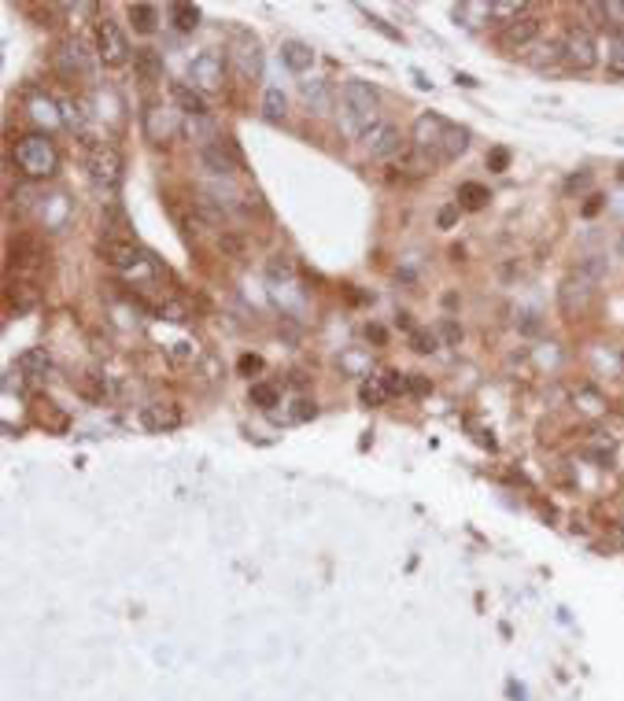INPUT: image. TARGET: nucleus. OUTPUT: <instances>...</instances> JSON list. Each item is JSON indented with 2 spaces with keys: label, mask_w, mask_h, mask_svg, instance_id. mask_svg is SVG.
Masks as SVG:
<instances>
[{
  "label": "nucleus",
  "mask_w": 624,
  "mask_h": 701,
  "mask_svg": "<svg viewBox=\"0 0 624 701\" xmlns=\"http://www.w3.org/2000/svg\"><path fill=\"white\" fill-rule=\"evenodd\" d=\"M447 118L443 115H436V111H425V115H418V122H414V148L418 151H425V156H440V141H443V133H447ZM440 163V159H436Z\"/></svg>",
  "instance_id": "10"
},
{
  "label": "nucleus",
  "mask_w": 624,
  "mask_h": 701,
  "mask_svg": "<svg viewBox=\"0 0 624 701\" xmlns=\"http://www.w3.org/2000/svg\"><path fill=\"white\" fill-rule=\"evenodd\" d=\"M620 181H624V166H620Z\"/></svg>",
  "instance_id": "51"
},
{
  "label": "nucleus",
  "mask_w": 624,
  "mask_h": 701,
  "mask_svg": "<svg viewBox=\"0 0 624 701\" xmlns=\"http://www.w3.org/2000/svg\"><path fill=\"white\" fill-rule=\"evenodd\" d=\"M406 391H411V395H428V391H433V380L421 377V373H406Z\"/></svg>",
  "instance_id": "40"
},
{
  "label": "nucleus",
  "mask_w": 624,
  "mask_h": 701,
  "mask_svg": "<svg viewBox=\"0 0 624 701\" xmlns=\"http://www.w3.org/2000/svg\"><path fill=\"white\" fill-rule=\"evenodd\" d=\"M89 178L100 192L115 196L119 181H122V151L115 144H93L89 151Z\"/></svg>",
  "instance_id": "3"
},
{
  "label": "nucleus",
  "mask_w": 624,
  "mask_h": 701,
  "mask_svg": "<svg viewBox=\"0 0 624 701\" xmlns=\"http://www.w3.org/2000/svg\"><path fill=\"white\" fill-rule=\"evenodd\" d=\"M488 166H491V170H506V166H510V151H506V148H491V151H488Z\"/></svg>",
  "instance_id": "42"
},
{
  "label": "nucleus",
  "mask_w": 624,
  "mask_h": 701,
  "mask_svg": "<svg viewBox=\"0 0 624 701\" xmlns=\"http://www.w3.org/2000/svg\"><path fill=\"white\" fill-rule=\"evenodd\" d=\"M170 96H174L178 111H185L192 118H207V100H203L200 89H192L188 81H174V85H170Z\"/></svg>",
  "instance_id": "18"
},
{
  "label": "nucleus",
  "mask_w": 624,
  "mask_h": 701,
  "mask_svg": "<svg viewBox=\"0 0 624 701\" xmlns=\"http://www.w3.org/2000/svg\"><path fill=\"white\" fill-rule=\"evenodd\" d=\"M370 23H373V26H377V30H381L384 37H392V41H399V30H392L388 23H384V19H377V15H373V19H370Z\"/></svg>",
  "instance_id": "48"
},
{
  "label": "nucleus",
  "mask_w": 624,
  "mask_h": 701,
  "mask_svg": "<svg viewBox=\"0 0 624 701\" xmlns=\"http://www.w3.org/2000/svg\"><path fill=\"white\" fill-rule=\"evenodd\" d=\"M130 23H134V30H141V34H152V30L159 26V15H156L152 4H130Z\"/></svg>",
  "instance_id": "29"
},
{
  "label": "nucleus",
  "mask_w": 624,
  "mask_h": 701,
  "mask_svg": "<svg viewBox=\"0 0 624 701\" xmlns=\"http://www.w3.org/2000/svg\"><path fill=\"white\" fill-rule=\"evenodd\" d=\"M565 63L573 71H591L598 63V41L588 26H573L565 34Z\"/></svg>",
  "instance_id": "9"
},
{
  "label": "nucleus",
  "mask_w": 624,
  "mask_h": 701,
  "mask_svg": "<svg viewBox=\"0 0 624 701\" xmlns=\"http://www.w3.org/2000/svg\"><path fill=\"white\" fill-rule=\"evenodd\" d=\"M248 399H251V406H259V410H273L277 403H281V391H277V384H251Z\"/></svg>",
  "instance_id": "30"
},
{
  "label": "nucleus",
  "mask_w": 624,
  "mask_h": 701,
  "mask_svg": "<svg viewBox=\"0 0 624 701\" xmlns=\"http://www.w3.org/2000/svg\"><path fill=\"white\" fill-rule=\"evenodd\" d=\"M285 115H288V96H285V89L270 85L263 93V118L266 122H285Z\"/></svg>",
  "instance_id": "25"
},
{
  "label": "nucleus",
  "mask_w": 624,
  "mask_h": 701,
  "mask_svg": "<svg viewBox=\"0 0 624 701\" xmlns=\"http://www.w3.org/2000/svg\"><path fill=\"white\" fill-rule=\"evenodd\" d=\"M218 248L229 255V258H244V240L236 236V233H222V240H218Z\"/></svg>",
  "instance_id": "39"
},
{
  "label": "nucleus",
  "mask_w": 624,
  "mask_h": 701,
  "mask_svg": "<svg viewBox=\"0 0 624 701\" xmlns=\"http://www.w3.org/2000/svg\"><path fill=\"white\" fill-rule=\"evenodd\" d=\"M134 74H137V81H159L163 78V56L156 49H137L134 52Z\"/></svg>",
  "instance_id": "23"
},
{
  "label": "nucleus",
  "mask_w": 624,
  "mask_h": 701,
  "mask_svg": "<svg viewBox=\"0 0 624 701\" xmlns=\"http://www.w3.org/2000/svg\"><path fill=\"white\" fill-rule=\"evenodd\" d=\"M19 373L30 377V380L49 377V373H52V355H49L45 347H30V350H23V355H19Z\"/></svg>",
  "instance_id": "20"
},
{
  "label": "nucleus",
  "mask_w": 624,
  "mask_h": 701,
  "mask_svg": "<svg viewBox=\"0 0 624 701\" xmlns=\"http://www.w3.org/2000/svg\"><path fill=\"white\" fill-rule=\"evenodd\" d=\"M281 63H285L288 71L303 74V71L314 67V49L303 45V41H285V45H281Z\"/></svg>",
  "instance_id": "21"
},
{
  "label": "nucleus",
  "mask_w": 624,
  "mask_h": 701,
  "mask_svg": "<svg viewBox=\"0 0 624 701\" xmlns=\"http://www.w3.org/2000/svg\"><path fill=\"white\" fill-rule=\"evenodd\" d=\"M15 163L30 181H41V178H52L59 170V151L45 133H26L15 144Z\"/></svg>",
  "instance_id": "2"
},
{
  "label": "nucleus",
  "mask_w": 624,
  "mask_h": 701,
  "mask_svg": "<svg viewBox=\"0 0 624 701\" xmlns=\"http://www.w3.org/2000/svg\"><path fill=\"white\" fill-rule=\"evenodd\" d=\"M78 391H81L85 399H93V403H104V399H107V384H104L100 373H85V377L78 380Z\"/></svg>",
  "instance_id": "32"
},
{
  "label": "nucleus",
  "mask_w": 624,
  "mask_h": 701,
  "mask_svg": "<svg viewBox=\"0 0 624 701\" xmlns=\"http://www.w3.org/2000/svg\"><path fill=\"white\" fill-rule=\"evenodd\" d=\"M440 333H443V340H447V343H462V328H458L455 321H443V325H440Z\"/></svg>",
  "instance_id": "46"
},
{
  "label": "nucleus",
  "mask_w": 624,
  "mask_h": 701,
  "mask_svg": "<svg viewBox=\"0 0 624 701\" xmlns=\"http://www.w3.org/2000/svg\"><path fill=\"white\" fill-rule=\"evenodd\" d=\"M595 284H598V277H591L584 266L580 270H573L565 281H562V292H558V303H562V314L565 318H580L591 306V299H595Z\"/></svg>",
  "instance_id": "4"
},
{
  "label": "nucleus",
  "mask_w": 624,
  "mask_h": 701,
  "mask_svg": "<svg viewBox=\"0 0 624 701\" xmlns=\"http://www.w3.org/2000/svg\"><path fill=\"white\" fill-rule=\"evenodd\" d=\"M45 258H49V251H45V244H41L37 236L23 233V236H11L8 240V270L34 273V270L45 266Z\"/></svg>",
  "instance_id": "8"
},
{
  "label": "nucleus",
  "mask_w": 624,
  "mask_h": 701,
  "mask_svg": "<svg viewBox=\"0 0 624 701\" xmlns=\"http://www.w3.org/2000/svg\"><path fill=\"white\" fill-rule=\"evenodd\" d=\"M126 229H130V222H126V214L115 200H107V211H104V233L107 240H126Z\"/></svg>",
  "instance_id": "27"
},
{
  "label": "nucleus",
  "mask_w": 624,
  "mask_h": 701,
  "mask_svg": "<svg viewBox=\"0 0 624 701\" xmlns=\"http://www.w3.org/2000/svg\"><path fill=\"white\" fill-rule=\"evenodd\" d=\"M30 115H34V122H41V126H63V111H59V104L56 100H49V96H30Z\"/></svg>",
  "instance_id": "24"
},
{
  "label": "nucleus",
  "mask_w": 624,
  "mask_h": 701,
  "mask_svg": "<svg viewBox=\"0 0 624 701\" xmlns=\"http://www.w3.org/2000/svg\"><path fill=\"white\" fill-rule=\"evenodd\" d=\"M314 413H318V406H314V403H307V399H299V403H296V410H292V418H296V421H311V418H314Z\"/></svg>",
  "instance_id": "44"
},
{
  "label": "nucleus",
  "mask_w": 624,
  "mask_h": 701,
  "mask_svg": "<svg viewBox=\"0 0 624 701\" xmlns=\"http://www.w3.org/2000/svg\"><path fill=\"white\" fill-rule=\"evenodd\" d=\"M366 336H370V340H377V343H381V340H384V328H377V325H370V328H366Z\"/></svg>",
  "instance_id": "50"
},
{
  "label": "nucleus",
  "mask_w": 624,
  "mask_h": 701,
  "mask_svg": "<svg viewBox=\"0 0 624 701\" xmlns=\"http://www.w3.org/2000/svg\"><path fill=\"white\" fill-rule=\"evenodd\" d=\"M170 19H174V26L181 34H188L200 26V8L196 4H170Z\"/></svg>",
  "instance_id": "28"
},
{
  "label": "nucleus",
  "mask_w": 624,
  "mask_h": 701,
  "mask_svg": "<svg viewBox=\"0 0 624 701\" xmlns=\"http://www.w3.org/2000/svg\"><path fill=\"white\" fill-rule=\"evenodd\" d=\"M358 399H362L366 406H381L384 399H388V391H384V384H377V380H366V384L358 388Z\"/></svg>",
  "instance_id": "36"
},
{
  "label": "nucleus",
  "mask_w": 624,
  "mask_h": 701,
  "mask_svg": "<svg viewBox=\"0 0 624 701\" xmlns=\"http://www.w3.org/2000/svg\"><path fill=\"white\" fill-rule=\"evenodd\" d=\"M411 347L418 355H433L436 350V333L433 328H411Z\"/></svg>",
  "instance_id": "35"
},
{
  "label": "nucleus",
  "mask_w": 624,
  "mask_h": 701,
  "mask_svg": "<svg viewBox=\"0 0 624 701\" xmlns=\"http://www.w3.org/2000/svg\"><path fill=\"white\" fill-rule=\"evenodd\" d=\"M606 67L610 74L624 78V34H613L610 37V52H606Z\"/></svg>",
  "instance_id": "33"
},
{
  "label": "nucleus",
  "mask_w": 624,
  "mask_h": 701,
  "mask_svg": "<svg viewBox=\"0 0 624 701\" xmlns=\"http://www.w3.org/2000/svg\"><path fill=\"white\" fill-rule=\"evenodd\" d=\"M366 148H370V156L377 159H396L403 151V133L392 126V122H377L373 129H366Z\"/></svg>",
  "instance_id": "12"
},
{
  "label": "nucleus",
  "mask_w": 624,
  "mask_h": 701,
  "mask_svg": "<svg viewBox=\"0 0 624 701\" xmlns=\"http://www.w3.org/2000/svg\"><path fill=\"white\" fill-rule=\"evenodd\" d=\"M56 67H59L63 74H67V78H78V74H85V71H89V52H85L81 37L63 41V45H59V52H56Z\"/></svg>",
  "instance_id": "14"
},
{
  "label": "nucleus",
  "mask_w": 624,
  "mask_h": 701,
  "mask_svg": "<svg viewBox=\"0 0 624 701\" xmlns=\"http://www.w3.org/2000/svg\"><path fill=\"white\" fill-rule=\"evenodd\" d=\"M525 321H518L521 328H525V333H540V314H521Z\"/></svg>",
  "instance_id": "47"
},
{
  "label": "nucleus",
  "mask_w": 624,
  "mask_h": 701,
  "mask_svg": "<svg viewBox=\"0 0 624 701\" xmlns=\"http://www.w3.org/2000/svg\"><path fill=\"white\" fill-rule=\"evenodd\" d=\"M181 421H185L181 410L170 406V403H152V406L141 410V425H144L148 432H174Z\"/></svg>",
  "instance_id": "15"
},
{
  "label": "nucleus",
  "mask_w": 624,
  "mask_h": 701,
  "mask_svg": "<svg viewBox=\"0 0 624 701\" xmlns=\"http://www.w3.org/2000/svg\"><path fill=\"white\" fill-rule=\"evenodd\" d=\"M588 185H591V170H580V173H573V178L565 181V192H580Z\"/></svg>",
  "instance_id": "43"
},
{
  "label": "nucleus",
  "mask_w": 624,
  "mask_h": 701,
  "mask_svg": "<svg viewBox=\"0 0 624 701\" xmlns=\"http://www.w3.org/2000/svg\"><path fill=\"white\" fill-rule=\"evenodd\" d=\"M96 52H100V59L107 63V67H122V63L134 59L130 41H126V34H122V26L115 23V19H100V23H96Z\"/></svg>",
  "instance_id": "5"
},
{
  "label": "nucleus",
  "mask_w": 624,
  "mask_h": 701,
  "mask_svg": "<svg viewBox=\"0 0 624 701\" xmlns=\"http://www.w3.org/2000/svg\"><path fill=\"white\" fill-rule=\"evenodd\" d=\"M528 15V4H518V0H499V4H491V19H506V23H513V19Z\"/></svg>",
  "instance_id": "34"
},
{
  "label": "nucleus",
  "mask_w": 624,
  "mask_h": 701,
  "mask_svg": "<svg viewBox=\"0 0 624 701\" xmlns=\"http://www.w3.org/2000/svg\"><path fill=\"white\" fill-rule=\"evenodd\" d=\"M466 148H469V129H462V126L451 122L447 133H443V141H440V156H436V159H440V163H455Z\"/></svg>",
  "instance_id": "22"
},
{
  "label": "nucleus",
  "mask_w": 624,
  "mask_h": 701,
  "mask_svg": "<svg viewBox=\"0 0 624 701\" xmlns=\"http://www.w3.org/2000/svg\"><path fill=\"white\" fill-rule=\"evenodd\" d=\"M100 255H104V262H111L115 270H137L141 262H144L141 251H137V244H130V240H104Z\"/></svg>",
  "instance_id": "16"
},
{
  "label": "nucleus",
  "mask_w": 624,
  "mask_h": 701,
  "mask_svg": "<svg viewBox=\"0 0 624 701\" xmlns=\"http://www.w3.org/2000/svg\"><path fill=\"white\" fill-rule=\"evenodd\" d=\"M535 37H540V19H535V15H521V19H513V23L503 26L499 49L503 52H525L528 45H535Z\"/></svg>",
  "instance_id": "11"
},
{
  "label": "nucleus",
  "mask_w": 624,
  "mask_h": 701,
  "mask_svg": "<svg viewBox=\"0 0 624 701\" xmlns=\"http://www.w3.org/2000/svg\"><path fill=\"white\" fill-rule=\"evenodd\" d=\"M299 96H303L307 111L311 115H326L333 111V89L326 78H314V81H299Z\"/></svg>",
  "instance_id": "17"
},
{
  "label": "nucleus",
  "mask_w": 624,
  "mask_h": 701,
  "mask_svg": "<svg viewBox=\"0 0 624 701\" xmlns=\"http://www.w3.org/2000/svg\"><path fill=\"white\" fill-rule=\"evenodd\" d=\"M602 211V196H591V200H588V207H584V214L591 218V214H598Z\"/></svg>",
  "instance_id": "49"
},
{
  "label": "nucleus",
  "mask_w": 624,
  "mask_h": 701,
  "mask_svg": "<svg viewBox=\"0 0 624 701\" xmlns=\"http://www.w3.org/2000/svg\"><path fill=\"white\" fill-rule=\"evenodd\" d=\"M488 200H491V192H488L480 181H462V185H458V207H466V211H480Z\"/></svg>",
  "instance_id": "26"
},
{
  "label": "nucleus",
  "mask_w": 624,
  "mask_h": 701,
  "mask_svg": "<svg viewBox=\"0 0 624 701\" xmlns=\"http://www.w3.org/2000/svg\"><path fill=\"white\" fill-rule=\"evenodd\" d=\"M436 222H440V229H451V226H455V222H458V203H451V207H443V211H440V218H436Z\"/></svg>",
  "instance_id": "45"
},
{
  "label": "nucleus",
  "mask_w": 624,
  "mask_h": 701,
  "mask_svg": "<svg viewBox=\"0 0 624 701\" xmlns=\"http://www.w3.org/2000/svg\"><path fill=\"white\" fill-rule=\"evenodd\" d=\"M226 59L229 56H222V52H200L196 59L188 63V85L192 89H203V93H214V89H222V81H226Z\"/></svg>",
  "instance_id": "6"
},
{
  "label": "nucleus",
  "mask_w": 624,
  "mask_h": 701,
  "mask_svg": "<svg viewBox=\"0 0 624 701\" xmlns=\"http://www.w3.org/2000/svg\"><path fill=\"white\" fill-rule=\"evenodd\" d=\"M144 133H148V141H152V144H170V141L178 137V115L166 111V107H159V104H148V111H144Z\"/></svg>",
  "instance_id": "13"
},
{
  "label": "nucleus",
  "mask_w": 624,
  "mask_h": 701,
  "mask_svg": "<svg viewBox=\"0 0 624 701\" xmlns=\"http://www.w3.org/2000/svg\"><path fill=\"white\" fill-rule=\"evenodd\" d=\"M602 8H606V26L624 34V0H610V4H602Z\"/></svg>",
  "instance_id": "37"
},
{
  "label": "nucleus",
  "mask_w": 624,
  "mask_h": 701,
  "mask_svg": "<svg viewBox=\"0 0 624 701\" xmlns=\"http://www.w3.org/2000/svg\"><path fill=\"white\" fill-rule=\"evenodd\" d=\"M229 63L241 67L244 78H259L263 71V56H259V41L248 26H233V37H229Z\"/></svg>",
  "instance_id": "7"
},
{
  "label": "nucleus",
  "mask_w": 624,
  "mask_h": 701,
  "mask_svg": "<svg viewBox=\"0 0 624 701\" xmlns=\"http://www.w3.org/2000/svg\"><path fill=\"white\" fill-rule=\"evenodd\" d=\"M535 52H540V56H532V67H547V63L565 59V41H543Z\"/></svg>",
  "instance_id": "31"
},
{
  "label": "nucleus",
  "mask_w": 624,
  "mask_h": 701,
  "mask_svg": "<svg viewBox=\"0 0 624 701\" xmlns=\"http://www.w3.org/2000/svg\"><path fill=\"white\" fill-rule=\"evenodd\" d=\"M381 384H384V391H388V395H403V391H406V373H399V369H388V373L381 377Z\"/></svg>",
  "instance_id": "38"
},
{
  "label": "nucleus",
  "mask_w": 624,
  "mask_h": 701,
  "mask_svg": "<svg viewBox=\"0 0 624 701\" xmlns=\"http://www.w3.org/2000/svg\"><path fill=\"white\" fill-rule=\"evenodd\" d=\"M259 369H263L259 355H241V362H236V373H241V377H255Z\"/></svg>",
  "instance_id": "41"
},
{
  "label": "nucleus",
  "mask_w": 624,
  "mask_h": 701,
  "mask_svg": "<svg viewBox=\"0 0 624 701\" xmlns=\"http://www.w3.org/2000/svg\"><path fill=\"white\" fill-rule=\"evenodd\" d=\"M8 306H11V311H19V314H23V311H34V306L41 303V288H37V284L34 281H26V277H11L8 281Z\"/></svg>",
  "instance_id": "19"
},
{
  "label": "nucleus",
  "mask_w": 624,
  "mask_h": 701,
  "mask_svg": "<svg viewBox=\"0 0 624 701\" xmlns=\"http://www.w3.org/2000/svg\"><path fill=\"white\" fill-rule=\"evenodd\" d=\"M377 107H381V96L370 81L362 78H351L343 85V107H340V129L348 137H366V129H373L381 118H377Z\"/></svg>",
  "instance_id": "1"
}]
</instances>
